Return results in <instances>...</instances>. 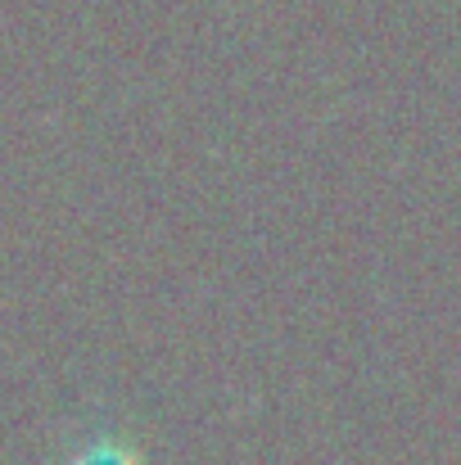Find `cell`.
Returning <instances> with one entry per match:
<instances>
[{"label":"cell","mask_w":461,"mask_h":465,"mask_svg":"<svg viewBox=\"0 0 461 465\" xmlns=\"http://www.w3.org/2000/svg\"><path fill=\"white\" fill-rule=\"evenodd\" d=\"M73 465H132L127 457H118L114 448H95V452H86L82 461H73Z\"/></svg>","instance_id":"obj_1"}]
</instances>
